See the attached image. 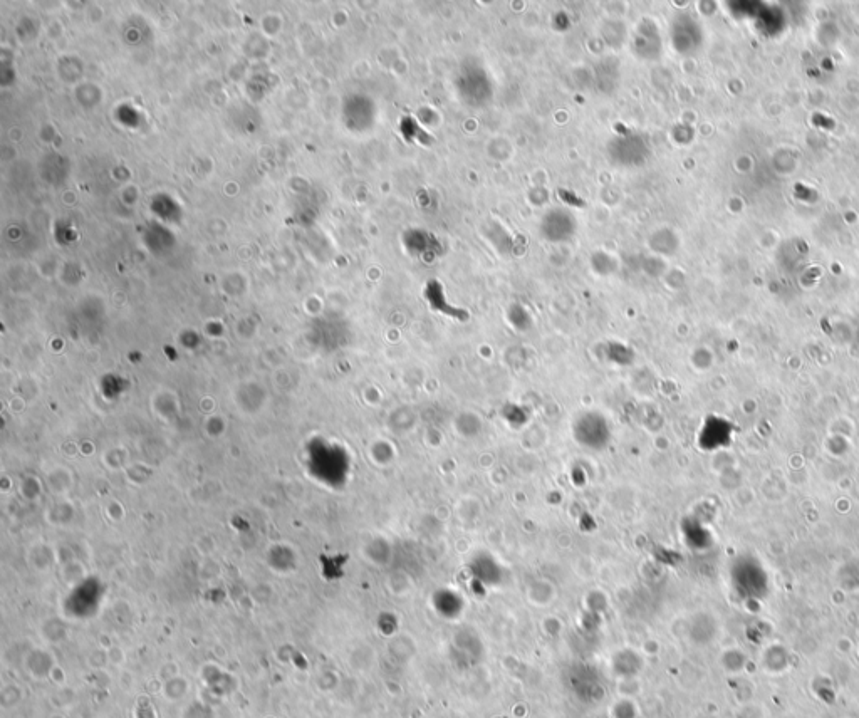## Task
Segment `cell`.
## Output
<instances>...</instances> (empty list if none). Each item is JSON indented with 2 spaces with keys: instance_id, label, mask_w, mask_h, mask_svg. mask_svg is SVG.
Instances as JSON below:
<instances>
[{
  "instance_id": "1",
  "label": "cell",
  "mask_w": 859,
  "mask_h": 718,
  "mask_svg": "<svg viewBox=\"0 0 859 718\" xmlns=\"http://www.w3.org/2000/svg\"><path fill=\"white\" fill-rule=\"evenodd\" d=\"M574 440L589 450H603L613 438V427L601 412H584L573 423Z\"/></svg>"
}]
</instances>
